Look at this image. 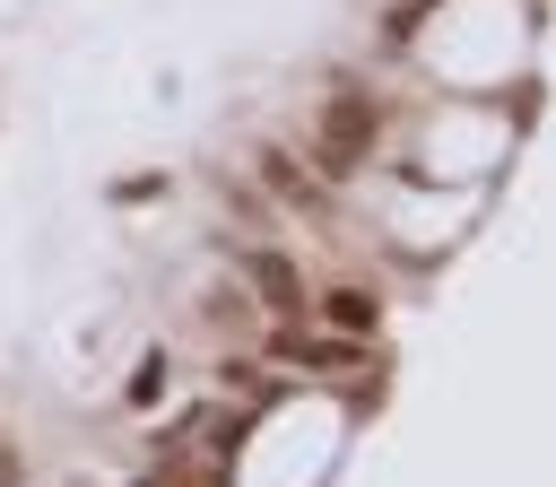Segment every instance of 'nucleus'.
<instances>
[{"instance_id": "f257e3e1", "label": "nucleus", "mask_w": 556, "mask_h": 487, "mask_svg": "<svg viewBox=\"0 0 556 487\" xmlns=\"http://www.w3.org/2000/svg\"><path fill=\"white\" fill-rule=\"evenodd\" d=\"M313 148H321V165H330V174H339V165H356V157H365V104H348V113H330Z\"/></svg>"}, {"instance_id": "f03ea898", "label": "nucleus", "mask_w": 556, "mask_h": 487, "mask_svg": "<svg viewBox=\"0 0 556 487\" xmlns=\"http://www.w3.org/2000/svg\"><path fill=\"white\" fill-rule=\"evenodd\" d=\"M252 296H261V304H278V313H295V304H304V296H295V270H287L278 252H252Z\"/></svg>"}]
</instances>
